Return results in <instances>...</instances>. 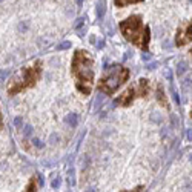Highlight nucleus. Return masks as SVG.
<instances>
[{
    "label": "nucleus",
    "mask_w": 192,
    "mask_h": 192,
    "mask_svg": "<svg viewBox=\"0 0 192 192\" xmlns=\"http://www.w3.org/2000/svg\"><path fill=\"white\" fill-rule=\"evenodd\" d=\"M71 72L76 88L83 95H89L94 88V57L86 49H77L72 57Z\"/></svg>",
    "instance_id": "obj_1"
},
{
    "label": "nucleus",
    "mask_w": 192,
    "mask_h": 192,
    "mask_svg": "<svg viewBox=\"0 0 192 192\" xmlns=\"http://www.w3.org/2000/svg\"><path fill=\"white\" fill-rule=\"evenodd\" d=\"M120 31L123 37L132 45L142 48L143 51L148 49L149 40H151V31L149 26H143V19L138 14H134L128 17L126 20L120 22Z\"/></svg>",
    "instance_id": "obj_2"
},
{
    "label": "nucleus",
    "mask_w": 192,
    "mask_h": 192,
    "mask_svg": "<svg viewBox=\"0 0 192 192\" xmlns=\"http://www.w3.org/2000/svg\"><path fill=\"white\" fill-rule=\"evenodd\" d=\"M41 77V62H36L33 65H29L28 68L22 69L20 74L12 78L11 83L8 85V94L9 95H15L31 86H34Z\"/></svg>",
    "instance_id": "obj_3"
},
{
    "label": "nucleus",
    "mask_w": 192,
    "mask_h": 192,
    "mask_svg": "<svg viewBox=\"0 0 192 192\" xmlns=\"http://www.w3.org/2000/svg\"><path fill=\"white\" fill-rule=\"evenodd\" d=\"M128 78H129V69L123 68V66H118V65H114L100 78L98 91L105 92L106 95H112L123 83L128 81Z\"/></svg>",
    "instance_id": "obj_4"
},
{
    "label": "nucleus",
    "mask_w": 192,
    "mask_h": 192,
    "mask_svg": "<svg viewBox=\"0 0 192 192\" xmlns=\"http://www.w3.org/2000/svg\"><path fill=\"white\" fill-rule=\"evenodd\" d=\"M151 91V85L148 78H140L137 81V85H131L118 98H115L114 105L117 106H129L135 97H146Z\"/></svg>",
    "instance_id": "obj_5"
},
{
    "label": "nucleus",
    "mask_w": 192,
    "mask_h": 192,
    "mask_svg": "<svg viewBox=\"0 0 192 192\" xmlns=\"http://www.w3.org/2000/svg\"><path fill=\"white\" fill-rule=\"evenodd\" d=\"M192 41V20L188 22L186 25H180L177 29L175 36V45L177 46H185Z\"/></svg>",
    "instance_id": "obj_6"
},
{
    "label": "nucleus",
    "mask_w": 192,
    "mask_h": 192,
    "mask_svg": "<svg viewBox=\"0 0 192 192\" xmlns=\"http://www.w3.org/2000/svg\"><path fill=\"white\" fill-rule=\"evenodd\" d=\"M155 98H157V102H158L163 108H169V105H168V98H166V94H164V89H163V86H161V85H158V86H157V94H155Z\"/></svg>",
    "instance_id": "obj_7"
},
{
    "label": "nucleus",
    "mask_w": 192,
    "mask_h": 192,
    "mask_svg": "<svg viewBox=\"0 0 192 192\" xmlns=\"http://www.w3.org/2000/svg\"><path fill=\"white\" fill-rule=\"evenodd\" d=\"M95 9H97V17L98 19H103L105 14H106V0H98Z\"/></svg>",
    "instance_id": "obj_8"
},
{
    "label": "nucleus",
    "mask_w": 192,
    "mask_h": 192,
    "mask_svg": "<svg viewBox=\"0 0 192 192\" xmlns=\"http://www.w3.org/2000/svg\"><path fill=\"white\" fill-rule=\"evenodd\" d=\"M65 121H66V124H69L71 128H76L77 124H78V115L74 114V112H71V114L66 115Z\"/></svg>",
    "instance_id": "obj_9"
},
{
    "label": "nucleus",
    "mask_w": 192,
    "mask_h": 192,
    "mask_svg": "<svg viewBox=\"0 0 192 192\" xmlns=\"http://www.w3.org/2000/svg\"><path fill=\"white\" fill-rule=\"evenodd\" d=\"M103 102H105V95H103V94H97V95H95V100H94V105H92V108H94L95 112L100 109V106H102Z\"/></svg>",
    "instance_id": "obj_10"
},
{
    "label": "nucleus",
    "mask_w": 192,
    "mask_h": 192,
    "mask_svg": "<svg viewBox=\"0 0 192 192\" xmlns=\"http://www.w3.org/2000/svg\"><path fill=\"white\" fill-rule=\"evenodd\" d=\"M143 0H114L115 6L118 8H123V6H128V5H134V3H140Z\"/></svg>",
    "instance_id": "obj_11"
},
{
    "label": "nucleus",
    "mask_w": 192,
    "mask_h": 192,
    "mask_svg": "<svg viewBox=\"0 0 192 192\" xmlns=\"http://www.w3.org/2000/svg\"><path fill=\"white\" fill-rule=\"evenodd\" d=\"M23 192H37V180L36 178H31L29 183H28V186L25 188Z\"/></svg>",
    "instance_id": "obj_12"
},
{
    "label": "nucleus",
    "mask_w": 192,
    "mask_h": 192,
    "mask_svg": "<svg viewBox=\"0 0 192 192\" xmlns=\"http://www.w3.org/2000/svg\"><path fill=\"white\" fill-rule=\"evenodd\" d=\"M186 71H188V63H186V62H180V63L177 65V74H178V76H183Z\"/></svg>",
    "instance_id": "obj_13"
},
{
    "label": "nucleus",
    "mask_w": 192,
    "mask_h": 192,
    "mask_svg": "<svg viewBox=\"0 0 192 192\" xmlns=\"http://www.w3.org/2000/svg\"><path fill=\"white\" fill-rule=\"evenodd\" d=\"M174 81H171V94H172V98H174V102H175V105L177 106H180V98H178V94H177V91H175V88H174V85H172Z\"/></svg>",
    "instance_id": "obj_14"
},
{
    "label": "nucleus",
    "mask_w": 192,
    "mask_h": 192,
    "mask_svg": "<svg viewBox=\"0 0 192 192\" xmlns=\"http://www.w3.org/2000/svg\"><path fill=\"white\" fill-rule=\"evenodd\" d=\"M68 48H71V41H62L60 45H57V51H65Z\"/></svg>",
    "instance_id": "obj_15"
},
{
    "label": "nucleus",
    "mask_w": 192,
    "mask_h": 192,
    "mask_svg": "<svg viewBox=\"0 0 192 192\" xmlns=\"http://www.w3.org/2000/svg\"><path fill=\"white\" fill-rule=\"evenodd\" d=\"M191 78H186L183 83H181V91H185V92H188L189 91V88H191Z\"/></svg>",
    "instance_id": "obj_16"
},
{
    "label": "nucleus",
    "mask_w": 192,
    "mask_h": 192,
    "mask_svg": "<svg viewBox=\"0 0 192 192\" xmlns=\"http://www.w3.org/2000/svg\"><path fill=\"white\" fill-rule=\"evenodd\" d=\"M68 178H69L71 185L74 186V185H76V177H74V168H69V171H68Z\"/></svg>",
    "instance_id": "obj_17"
},
{
    "label": "nucleus",
    "mask_w": 192,
    "mask_h": 192,
    "mask_svg": "<svg viewBox=\"0 0 192 192\" xmlns=\"http://www.w3.org/2000/svg\"><path fill=\"white\" fill-rule=\"evenodd\" d=\"M33 145H34L36 148H38V149H41V148L45 146V143H43L41 140H38L37 137H33Z\"/></svg>",
    "instance_id": "obj_18"
},
{
    "label": "nucleus",
    "mask_w": 192,
    "mask_h": 192,
    "mask_svg": "<svg viewBox=\"0 0 192 192\" xmlns=\"http://www.w3.org/2000/svg\"><path fill=\"white\" fill-rule=\"evenodd\" d=\"M60 185H62V178H60V177L54 178V180H52V183H51V186H52L54 189H59V188H60Z\"/></svg>",
    "instance_id": "obj_19"
},
{
    "label": "nucleus",
    "mask_w": 192,
    "mask_h": 192,
    "mask_svg": "<svg viewBox=\"0 0 192 192\" xmlns=\"http://www.w3.org/2000/svg\"><path fill=\"white\" fill-rule=\"evenodd\" d=\"M14 124H15L17 129H20V128L23 126V118H22V117H15V118H14Z\"/></svg>",
    "instance_id": "obj_20"
},
{
    "label": "nucleus",
    "mask_w": 192,
    "mask_h": 192,
    "mask_svg": "<svg viewBox=\"0 0 192 192\" xmlns=\"http://www.w3.org/2000/svg\"><path fill=\"white\" fill-rule=\"evenodd\" d=\"M83 26H85V19H78L76 23V29L80 33V28H83Z\"/></svg>",
    "instance_id": "obj_21"
},
{
    "label": "nucleus",
    "mask_w": 192,
    "mask_h": 192,
    "mask_svg": "<svg viewBox=\"0 0 192 192\" xmlns=\"http://www.w3.org/2000/svg\"><path fill=\"white\" fill-rule=\"evenodd\" d=\"M23 134H25L26 137H28V135H31V134H33V126H31V124H26V126H25V129H23Z\"/></svg>",
    "instance_id": "obj_22"
},
{
    "label": "nucleus",
    "mask_w": 192,
    "mask_h": 192,
    "mask_svg": "<svg viewBox=\"0 0 192 192\" xmlns=\"http://www.w3.org/2000/svg\"><path fill=\"white\" fill-rule=\"evenodd\" d=\"M164 76L168 77V80H169V83H171V81H174V77H172V69H168V71L164 72Z\"/></svg>",
    "instance_id": "obj_23"
},
{
    "label": "nucleus",
    "mask_w": 192,
    "mask_h": 192,
    "mask_svg": "<svg viewBox=\"0 0 192 192\" xmlns=\"http://www.w3.org/2000/svg\"><path fill=\"white\" fill-rule=\"evenodd\" d=\"M157 68H158V63H157V62H154V63H149V65H148V69H149V71L157 69Z\"/></svg>",
    "instance_id": "obj_24"
},
{
    "label": "nucleus",
    "mask_w": 192,
    "mask_h": 192,
    "mask_svg": "<svg viewBox=\"0 0 192 192\" xmlns=\"http://www.w3.org/2000/svg\"><path fill=\"white\" fill-rule=\"evenodd\" d=\"M171 123H172L174 128L177 126V117H175V115H171Z\"/></svg>",
    "instance_id": "obj_25"
},
{
    "label": "nucleus",
    "mask_w": 192,
    "mask_h": 192,
    "mask_svg": "<svg viewBox=\"0 0 192 192\" xmlns=\"http://www.w3.org/2000/svg\"><path fill=\"white\" fill-rule=\"evenodd\" d=\"M186 137H188V140L192 142V129H188V134H186Z\"/></svg>",
    "instance_id": "obj_26"
},
{
    "label": "nucleus",
    "mask_w": 192,
    "mask_h": 192,
    "mask_svg": "<svg viewBox=\"0 0 192 192\" xmlns=\"http://www.w3.org/2000/svg\"><path fill=\"white\" fill-rule=\"evenodd\" d=\"M142 59H143L145 62H148V60L151 59V55H149V54H142Z\"/></svg>",
    "instance_id": "obj_27"
},
{
    "label": "nucleus",
    "mask_w": 192,
    "mask_h": 192,
    "mask_svg": "<svg viewBox=\"0 0 192 192\" xmlns=\"http://www.w3.org/2000/svg\"><path fill=\"white\" fill-rule=\"evenodd\" d=\"M142 191V186H137L135 189H132V191H123V192H140Z\"/></svg>",
    "instance_id": "obj_28"
},
{
    "label": "nucleus",
    "mask_w": 192,
    "mask_h": 192,
    "mask_svg": "<svg viewBox=\"0 0 192 192\" xmlns=\"http://www.w3.org/2000/svg\"><path fill=\"white\" fill-rule=\"evenodd\" d=\"M103 46H105V40H100V41H98V46H97V48H98V49H102Z\"/></svg>",
    "instance_id": "obj_29"
},
{
    "label": "nucleus",
    "mask_w": 192,
    "mask_h": 192,
    "mask_svg": "<svg viewBox=\"0 0 192 192\" xmlns=\"http://www.w3.org/2000/svg\"><path fill=\"white\" fill-rule=\"evenodd\" d=\"M3 129V117H2V111H0V131Z\"/></svg>",
    "instance_id": "obj_30"
},
{
    "label": "nucleus",
    "mask_w": 192,
    "mask_h": 192,
    "mask_svg": "<svg viewBox=\"0 0 192 192\" xmlns=\"http://www.w3.org/2000/svg\"><path fill=\"white\" fill-rule=\"evenodd\" d=\"M81 3H83V0H77V5L78 6H81Z\"/></svg>",
    "instance_id": "obj_31"
},
{
    "label": "nucleus",
    "mask_w": 192,
    "mask_h": 192,
    "mask_svg": "<svg viewBox=\"0 0 192 192\" xmlns=\"http://www.w3.org/2000/svg\"><path fill=\"white\" fill-rule=\"evenodd\" d=\"M189 160H191V161H192V154H191V155H189Z\"/></svg>",
    "instance_id": "obj_32"
},
{
    "label": "nucleus",
    "mask_w": 192,
    "mask_h": 192,
    "mask_svg": "<svg viewBox=\"0 0 192 192\" xmlns=\"http://www.w3.org/2000/svg\"><path fill=\"white\" fill-rule=\"evenodd\" d=\"M189 54H191V55H192V48H191V51H189Z\"/></svg>",
    "instance_id": "obj_33"
},
{
    "label": "nucleus",
    "mask_w": 192,
    "mask_h": 192,
    "mask_svg": "<svg viewBox=\"0 0 192 192\" xmlns=\"http://www.w3.org/2000/svg\"><path fill=\"white\" fill-rule=\"evenodd\" d=\"M191 118H192V109H191Z\"/></svg>",
    "instance_id": "obj_34"
},
{
    "label": "nucleus",
    "mask_w": 192,
    "mask_h": 192,
    "mask_svg": "<svg viewBox=\"0 0 192 192\" xmlns=\"http://www.w3.org/2000/svg\"><path fill=\"white\" fill-rule=\"evenodd\" d=\"M0 2H3V0H0Z\"/></svg>",
    "instance_id": "obj_35"
}]
</instances>
